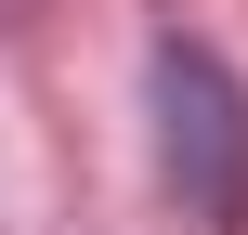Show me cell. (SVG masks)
<instances>
[{"label": "cell", "instance_id": "1", "mask_svg": "<svg viewBox=\"0 0 248 235\" xmlns=\"http://www.w3.org/2000/svg\"><path fill=\"white\" fill-rule=\"evenodd\" d=\"M157 170L183 196V222H248V92L209 39H157Z\"/></svg>", "mask_w": 248, "mask_h": 235}]
</instances>
